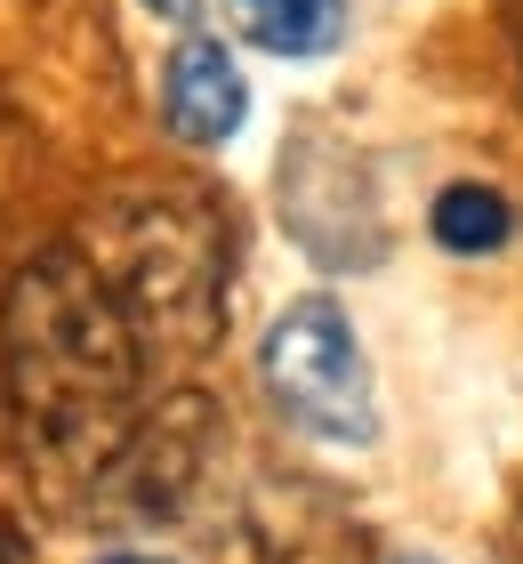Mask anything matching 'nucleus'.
I'll return each mask as SVG.
<instances>
[{
    "mask_svg": "<svg viewBox=\"0 0 523 564\" xmlns=\"http://www.w3.org/2000/svg\"><path fill=\"white\" fill-rule=\"evenodd\" d=\"M0 564H33V556H24V541H17L9 524H0Z\"/></svg>",
    "mask_w": 523,
    "mask_h": 564,
    "instance_id": "1a4fd4ad",
    "label": "nucleus"
},
{
    "mask_svg": "<svg viewBox=\"0 0 523 564\" xmlns=\"http://www.w3.org/2000/svg\"><path fill=\"white\" fill-rule=\"evenodd\" d=\"M282 177H291V186H282V218H291V235L314 259L323 267H379L386 226H379L371 186H355L347 162L323 177V145H291V170Z\"/></svg>",
    "mask_w": 523,
    "mask_h": 564,
    "instance_id": "20e7f679",
    "label": "nucleus"
},
{
    "mask_svg": "<svg viewBox=\"0 0 523 564\" xmlns=\"http://www.w3.org/2000/svg\"><path fill=\"white\" fill-rule=\"evenodd\" d=\"M218 9L250 48L291 57V65H314L347 41V0H218Z\"/></svg>",
    "mask_w": 523,
    "mask_h": 564,
    "instance_id": "423d86ee",
    "label": "nucleus"
},
{
    "mask_svg": "<svg viewBox=\"0 0 523 564\" xmlns=\"http://www.w3.org/2000/svg\"><path fill=\"white\" fill-rule=\"evenodd\" d=\"M427 235L451 250V259H491V250L515 235V210L500 202V186H476V177H459V186H443V194H435Z\"/></svg>",
    "mask_w": 523,
    "mask_h": 564,
    "instance_id": "0eeeda50",
    "label": "nucleus"
},
{
    "mask_svg": "<svg viewBox=\"0 0 523 564\" xmlns=\"http://www.w3.org/2000/svg\"><path fill=\"white\" fill-rule=\"evenodd\" d=\"M0 355H9V395L17 420L33 427V452L81 484H105V468L129 452L145 420L138 403L153 355L89 250L57 242L9 274Z\"/></svg>",
    "mask_w": 523,
    "mask_h": 564,
    "instance_id": "f257e3e1",
    "label": "nucleus"
},
{
    "mask_svg": "<svg viewBox=\"0 0 523 564\" xmlns=\"http://www.w3.org/2000/svg\"><path fill=\"white\" fill-rule=\"evenodd\" d=\"M97 564H170V556H138V549H121V556H97Z\"/></svg>",
    "mask_w": 523,
    "mask_h": 564,
    "instance_id": "9d476101",
    "label": "nucleus"
},
{
    "mask_svg": "<svg viewBox=\"0 0 523 564\" xmlns=\"http://www.w3.org/2000/svg\"><path fill=\"white\" fill-rule=\"evenodd\" d=\"M258 379H266L274 412L306 427L314 444H379V395H371V355L355 323L330 299H291L258 339Z\"/></svg>",
    "mask_w": 523,
    "mask_h": 564,
    "instance_id": "7ed1b4c3",
    "label": "nucleus"
},
{
    "mask_svg": "<svg viewBox=\"0 0 523 564\" xmlns=\"http://www.w3.org/2000/svg\"><path fill=\"white\" fill-rule=\"evenodd\" d=\"M162 121H170L177 145H201V153L242 138V121H250V82H242V65H233L226 41L186 33V41L170 48V73H162Z\"/></svg>",
    "mask_w": 523,
    "mask_h": 564,
    "instance_id": "39448f33",
    "label": "nucleus"
},
{
    "mask_svg": "<svg viewBox=\"0 0 523 564\" xmlns=\"http://www.w3.org/2000/svg\"><path fill=\"white\" fill-rule=\"evenodd\" d=\"M89 259L113 282L121 315L138 323L145 355L186 364L226 330V274H233V235L226 210L194 186H138L105 202L89 226Z\"/></svg>",
    "mask_w": 523,
    "mask_h": 564,
    "instance_id": "f03ea898",
    "label": "nucleus"
},
{
    "mask_svg": "<svg viewBox=\"0 0 523 564\" xmlns=\"http://www.w3.org/2000/svg\"><path fill=\"white\" fill-rule=\"evenodd\" d=\"M395 564H427V556H395Z\"/></svg>",
    "mask_w": 523,
    "mask_h": 564,
    "instance_id": "9b49d317",
    "label": "nucleus"
},
{
    "mask_svg": "<svg viewBox=\"0 0 523 564\" xmlns=\"http://www.w3.org/2000/svg\"><path fill=\"white\" fill-rule=\"evenodd\" d=\"M145 9H153V17H170V24H194V17H201V0H145Z\"/></svg>",
    "mask_w": 523,
    "mask_h": 564,
    "instance_id": "6e6552de",
    "label": "nucleus"
}]
</instances>
